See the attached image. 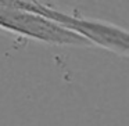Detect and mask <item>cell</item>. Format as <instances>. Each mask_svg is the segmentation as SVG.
I'll return each instance as SVG.
<instances>
[{
    "instance_id": "cell-2",
    "label": "cell",
    "mask_w": 129,
    "mask_h": 126,
    "mask_svg": "<svg viewBox=\"0 0 129 126\" xmlns=\"http://www.w3.org/2000/svg\"><path fill=\"white\" fill-rule=\"evenodd\" d=\"M0 28L54 46H92L86 39L65 31L51 21L31 11L18 9L13 2H0Z\"/></svg>"
},
{
    "instance_id": "cell-1",
    "label": "cell",
    "mask_w": 129,
    "mask_h": 126,
    "mask_svg": "<svg viewBox=\"0 0 129 126\" xmlns=\"http://www.w3.org/2000/svg\"><path fill=\"white\" fill-rule=\"evenodd\" d=\"M14 6L18 9H22L25 11H31L34 14H38L46 20L54 22L56 25L64 28L65 31H70L78 36L86 39L90 45H97L103 49L111 50L119 56L126 57L129 51L128 45V31L123 28L114 25L110 22L97 20L85 18L82 15L67 14L61 13L53 7L47 6L40 2H13Z\"/></svg>"
}]
</instances>
